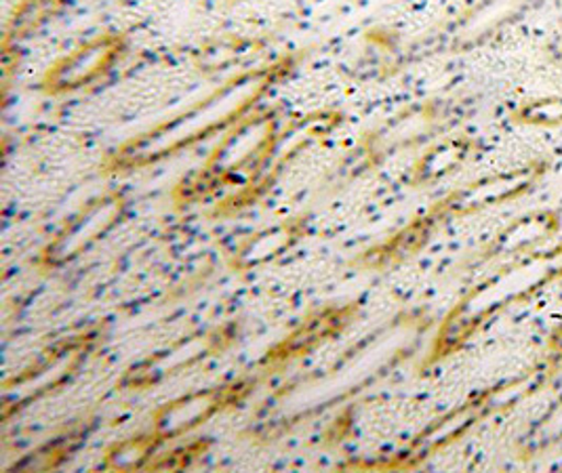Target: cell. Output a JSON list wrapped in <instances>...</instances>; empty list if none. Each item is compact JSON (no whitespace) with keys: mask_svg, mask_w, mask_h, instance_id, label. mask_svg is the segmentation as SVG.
Returning a JSON list of instances; mask_svg holds the SVG:
<instances>
[{"mask_svg":"<svg viewBox=\"0 0 562 473\" xmlns=\"http://www.w3.org/2000/svg\"><path fill=\"white\" fill-rule=\"evenodd\" d=\"M291 68V59H281L263 70L234 76L215 93L190 105L186 112L142 133L139 137L128 139L127 144L108 156L105 169L110 173L144 169L186 148H192L217 133L228 131L245 116H249L257 101L289 75Z\"/></svg>","mask_w":562,"mask_h":473,"instance_id":"1","label":"cell"},{"mask_svg":"<svg viewBox=\"0 0 562 473\" xmlns=\"http://www.w3.org/2000/svg\"><path fill=\"white\" fill-rule=\"evenodd\" d=\"M279 116L274 112L249 114L231 128L224 142L209 156L201 171L186 177L173 199L194 204L231 183L247 185L263 171L279 144Z\"/></svg>","mask_w":562,"mask_h":473,"instance_id":"2","label":"cell"},{"mask_svg":"<svg viewBox=\"0 0 562 473\" xmlns=\"http://www.w3.org/2000/svg\"><path fill=\"white\" fill-rule=\"evenodd\" d=\"M552 160L548 156H537L510 171L486 174L476 181L465 183L460 190L451 192L435 206L436 213L445 219L474 215L493 206H502L514 200L531 194L537 183L550 173Z\"/></svg>","mask_w":562,"mask_h":473,"instance_id":"3","label":"cell"},{"mask_svg":"<svg viewBox=\"0 0 562 473\" xmlns=\"http://www.w3.org/2000/svg\"><path fill=\"white\" fill-rule=\"evenodd\" d=\"M127 53L123 34L108 32L57 59L41 80L47 95H66L85 89L108 75Z\"/></svg>","mask_w":562,"mask_h":473,"instance_id":"4","label":"cell"},{"mask_svg":"<svg viewBox=\"0 0 562 473\" xmlns=\"http://www.w3.org/2000/svg\"><path fill=\"white\" fill-rule=\"evenodd\" d=\"M125 199L121 194H108L91 200L77 215L64 225L57 238L45 250V261L49 266H61L75 259L82 250L98 243L114 225L121 222L125 213Z\"/></svg>","mask_w":562,"mask_h":473,"instance_id":"5","label":"cell"},{"mask_svg":"<svg viewBox=\"0 0 562 473\" xmlns=\"http://www.w3.org/2000/svg\"><path fill=\"white\" fill-rule=\"evenodd\" d=\"M561 213L554 209H537L506 225L488 245L486 257H518L536 250L561 232Z\"/></svg>","mask_w":562,"mask_h":473,"instance_id":"6","label":"cell"},{"mask_svg":"<svg viewBox=\"0 0 562 473\" xmlns=\"http://www.w3.org/2000/svg\"><path fill=\"white\" fill-rule=\"evenodd\" d=\"M479 151V142L470 135H451L440 139L424 151L411 171V183L415 188H430L461 167Z\"/></svg>","mask_w":562,"mask_h":473,"instance_id":"7","label":"cell"},{"mask_svg":"<svg viewBox=\"0 0 562 473\" xmlns=\"http://www.w3.org/2000/svg\"><path fill=\"white\" fill-rule=\"evenodd\" d=\"M232 392H209V394H199L192 398L173 402V406H167L158 419H156V433L167 440L169 436H178L194 425L209 419L213 413L222 410L226 404L232 402Z\"/></svg>","mask_w":562,"mask_h":473,"instance_id":"8","label":"cell"},{"mask_svg":"<svg viewBox=\"0 0 562 473\" xmlns=\"http://www.w3.org/2000/svg\"><path fill=\"white\" fill-rule=\"evenodd\" d=\"M344 323H346V309L325 312V314L312 318L300 330H295L284 344L272 351V356H268V360H289L293 356H302L307 349L325 341L331 333L339 330V326Z\"/></svg>","mask_w":562,"mask_h":473,"instance_id":"9","label":"cell"},{"mask_svg":"<svg viewBox=\"0 0 562 473\" xmlns=\"http://www.w3.org/2000/svg\"><path fill=\"white\" fill-rule=\"evenodd\" d=\"M66 7H68V0H24L15 9L11 22L7 25L4 45H9L11 41L18 43L20 38H26L41 25L52 22L53 18L59 15Z\"/></svg>","mask_w":562,"mask_h":473,"instance_id":"10","label":"cell"},{"mask_svg":"<svg viewBox=\"0 0 562 473\" xmlns=\"http://www.w3.org/2000/svg\"><path fill=\"white\" fill-rule=\"evenodd\" d=\"M510 121L529 128H559L562 126V93L522 101L512 112Z\"/></svg>","mask_w":562,"mask_h":473,"instance_id":"11","label":"cell"},{"mask_svg":"<svg viewBox=\"0 0 562 473\" xmlns=\"http://www.w3.org/2000/svg\"><path fill=\"white\" fill-rule=\"evenodd\" d=\"M158 442H162V438L158 433H154L150 438H135V440H131V444H133L131 450H127L125 444H119V447H114V450L108 452V463L112 468H116V470L139 468L142 459L148 457Z\"/></svg>","mask_w":562,"mask_h":473,"instance_id":"12","label":"cell"}]
</instances>
